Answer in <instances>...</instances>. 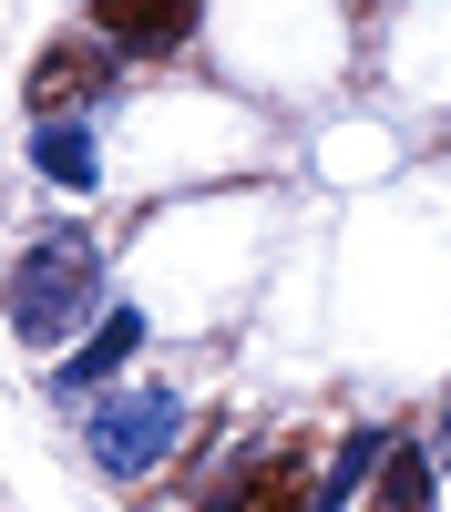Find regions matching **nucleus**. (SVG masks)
<instances>
[{
	"label": "nucleus",
	"mask_w": 451,
	"mask_h": 512,
	"mask_svg": "<svg viewBox=\"0 0 451 512\" xmlns=\"http://www.w3.org/2000/svg\"><path fill=\"white\" fill-rule=\"evenodd\" d=\"M0 318H11L21 349H62V338H82L103 318V246L72 236V226L41 236V246H21L11 287H0Z\"/></svg>",
	"instance_id": "nucleus-1"
},
{
	"label": "nucleus",
	"mask_w": 451,
	"mask_h": 512,
	"mask_svg": "<svg viewBox=\"0 0 451 512\" xmlns=\"http://www.w3.org/2000/svg\"><path fill=\"white\" fill-rule=\"evenodd\" d=\"M175 441H185V400L175 390H113V400H93V461L113 482H144V472H164L175 461Z\"/></svg>",
	"instance_id": "nucleus-2"
},
{
	"label": "nucleus",
	"mask_w": 451,
	"mask_h": 512,
	"mask_svg": "<svg viewBox=\"0 0 451 512\" xmlns=\"http://www.w3.org/2000/svg\"><path fill=\"white\" fill-rule=\"evenodd\" d=\"M144 349V308H103L93 328L62 349V369H52V400H93V390H113L123 379V359Z\"/></svg>",
	"instance_id": "nucleus-3"
},
{
	"label": "nucleus",
	"mask_w": 451,
	"mask_h": 512,
	"mask_svg": "<svg viewBox=\"0 0 451 512\" xmlns=\"http://www.w3.org/2000/svg\"><path fill=\"white\" fill-rule=\"evenodd\" d=\"M93 21L113 52H185L195 41V0H93Z\"/></svg>",
	"instance_id": "nucleus-4"
},
{
	"label": "nucleus",
	"mask_w": 451,
	"mask_h": 512,
	"mask_svg": "<svg viewBox=\"0 0 451 512\" xmlns=\"http://www.w3.org/2000/svg\"><path fill=\"white\" fill-rule=\"evenodd\" d=\"M93 93H103V62L82 52V41H52V52L31 62V103H41V123H52V113H82Z\"/></svg>",
	"instance_id": "nucleus-5"
},
{
	"label": "nucleus",
	"mask_w": 451,
	"mask_h": 512,
	"mask_svg": "<svg viewBox=\"0 0 451 512\" xmlns=\"http://www.w3.org/2000/svg\"><path fill=\"white\" fill-rule=\"evenodd\" d=\"M31 164H41V175H52L62 195H93V185H103V154H93V134H82L72 113H52V123H41V144H31Z\"/></svg>",
	"instance_id": "nucleus-6"
},
{
	"label": "nucleus",
	"mask_w": 451,
	"mask_h": 512,
	"mask_svg": "<svg viewBox=\"0 0 451 512\" xmlns=\"http://www.w3.org/2000/svg\"><path fill=\"white\" fill-rule=\"evenodd\" d=\"M380 451H390V431H349L339 461H328V482L308 492V512H349V502L369 492V472H380Z\"/></svg>",
	"instance_id": "nucleus-7"
},
{
	"label": "nucleus",
	"mask_w": 451,
	"mask_h": 512,
	"mask_svg": "<svg viewBox=\"0 0 451 512\" xmlns=\"http://www.w3.org/2000/svg\"><path fill=\"white\" fill-rule=\"evenodd\" d=\"M431 482H441L431 461L390 441V451H380V472H369V512H431Z\"/></svg>",
	"instance_id": "nucleus-8"
},
{
	"label": "nucleus",
	"mask_w": 451,
	"mask_h": 512,
	"mask_svg": "<svg viewBox=\"0 0 451 512\" xmlns=\"http://www.w3.org/2000/svg\"><path fill=\"white\" fill-rule=\"evenodd\" d=\"M216 512H308V482H298V461H267V472H246L216 492Z\"/></svg>",
	"instance_id": "nucleus-9"
},
{
	"label": "nucleus",
	"mask_w": 451,
	"mask_h": 512,
	"mask_svg": "<svg viewBox=\"0 0 451 512\" xmlns=\"http://www.w3.org/2000/svg\"><path fill=\"white\" fill-rule=\"evenodd\" d=\"M431 472L451 482V400H441V441H431Z\"/></svg>",
	"instance_id": "nucleus-10"
}]
</instances>
